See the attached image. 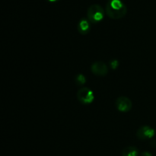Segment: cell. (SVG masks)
Returning a JSON list of instances; mask_svg holds the SVG:
<instances>
[{
	"instance_id": "obj_1",
	"label": "cell",
	"mask_w": 156,
	"mask_h": 156,
	"mask_svg": "<svg viewBox=\"0 0 156 156\" xmlns=\"http://www.w3.org/2000/svg\"><path fill=\"white\" fill-rule=\"evenodd\" d=\"M106 13L112 19H120L126 15L127 8L121 0H110L106 5Z\"/></svg>"
},
{
	"instance_id": "obj_2",
	"label": "cell",
	"mask_w": 156,
	"mask_h": 156,
	"mask_svg": "<svg viewBox=\"0 0 156 156\" xmlns=\"http://www.w3.org/2000/svg\"><path fill=\"white\" fill-rule=\"evenodd\" d=\"M104 17H105V11L100 5H91L87 10L88 20L93 24L100 22L103 19Z\"/></svg>"
},
{
	"instance_id": "obj_3",
	"label": "cell",
	"mask_w": 156,
	"mask_h": 156,
	"mask_svg": "<svg viewBox=\"0 0 156 156\" xmlns=\"http://www.w3.org/2000/svg\"><path fill=\"white\" fill-rule=\"evenodd\" d=\"M77 99L83 105H90L94 100V94L92 90L87 87L80 88L77 92Z\"/></svg>"
},
{
	"instance_id": "obj_4",
	"label": "cell",
	"mask_w": 156,
	"mask_h": 156,
	"mask_svg": "<svg viewBox=\"0 0 156 156\" xmlns=\"http://www.w3.org/2000/svg\"><path fill=\"white\" fill-rule=\"evenodd\" d=\"M115 105L119 111L123 113L128 112L132 109L133 104L129 98L125 96H120L117 98L115 101Z\"/></svg>"
},
{
	"instance_id": "obj_5",
	"label": "cell",
	"mask_w": 156,
	"mask_h": 156,
	"mask_svg": "<svg viewBox=\"0 0 156 156\" xmlns=\"http://www.w3.org/2000/svg\"><path fill=\"white\" fill-rule=\"evenodd\" d=\"M155 129L149 126H143L136 131L137 138L141 140H150L155 136Z\"/></svg>"
},
{
	"instance_id": "obj_6",
	"label": "cell",
	"mask_w": 156,
	"mask_h": 156,
	"mask_svg": "<svg viewBox=\"0 0 156 156\" xmlns=\"http://www.w3.org/2000/svg\"><path fill=\"white\" fill-rule=\"evenodd\" d=\"M91 70L93 74L95 76H105L108 74V67L105 62L101 61H97L91 65Z\"/></svg>"
},
{
	"instance_id": "obj_7",
	"label": "cell",
	"mask_w": 156,
	"mask_h": 156,
	"mask_svg": "<svg viewBox=\"0 0 156 156\" xmlns=\"http://www.w3.org/2000/svg\"><path fill=\"white\" fill-rule=\"evenodd\" d=\"M90 21L86 18H82L78 23V31L82 35H85L90 31Z\"/></svg>"
},
{
	"instance_id": "obj_8",
	"label": "cell",
	"mask_w": 156,
	"mask_h": 156,
	"mask_svg": "<svg viewBox=\"0 0 156 156\" xmlns=\"http://www.w3.org/2000/svg\"><path fill=\"white\" fill-rule=\"evenodd\" d=\"M139 150L134 146H127L122 151V156H138Z\"/></svg>"
},
{
	"instance_id": "obj_9",
	"label": "cell",
	"mask_w": 156,
	"mask_h": 156,
	"mask_svg": "<svg viewBox=\"0 0 156 156\" xmlns=\"http://www.w3.org/2000/svg\"><path fill=\"white\" fill-rule=\"evenodd\" d=\"M75 82L77 85H83L86 83V78L82 74H79L75 78Z\"/></svg>"
},
{
	"instance_id": "obj_10",
	"label": "cell",
	"mask_w": 156,
	"mask_h": 156,
	"mask_svg": "<svg viewBox=\"0 0 156 156\" xmlns=\"http://www.w3.org/2000/svg\"><path fill=\"white\" fill-rule=\"evenodd\" d=\"M119 66V61L117 59H112L110 61V67L112 69H116Z\"/></svg>"
},
{
	"instance_id": "obj_11",
	"label": "cell",
	"mask_w": 156,
	"mask_h": 156,
	"mask_svg": "<svg viewBox=\"0 0 156 156\" xmlns=\"http://www.w3.org/2000/svg\"><path fill=\"white\" fill-rule=\"evenodd\" d=\"M141 156H152V155L149 152H143L141 153Z\"/></svg>"
},
{
	"instance_id": "obj_12",
	"label": "cell",
	"mask_w": 156,
	"mask_h": 156,
	"mask_svg": "<svg viewBox=\"0 0 156 156\" xmlns=\"http://www.w3.org/2000/svg\"><path fill=\"white\" fill-rule=\"evenodd\" d=\"M47 1L50 2H57L59 1V0H47Z\"/></svg>"
}]
</instances>
